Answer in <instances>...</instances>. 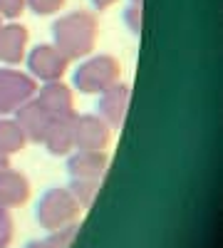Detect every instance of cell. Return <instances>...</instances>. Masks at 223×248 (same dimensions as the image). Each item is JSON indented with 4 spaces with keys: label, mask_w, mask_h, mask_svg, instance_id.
<instances>
[{
    "label": "cell",
    "mask_w": 223,
    "mask_h": 248,
    "mask_svg": "<svg viewBox=\"0 0 223 248\" xmlns=\"http://www.w3.org/2000/svg\"><path fill=\"white\" fill-rule=\"evenodd\" d=\"M25 3L35 15H57L67 0H25Z\"/></svg>",
    "instance_id": "17"
},
{
    "label": "cell",
    "mask_w": 223,
    "mask_h": 248,
    "mask_svg": "<svg viewBox=\"0 0 223 248\" xmlns=\"http://www.w3.org/2000/svg\"><path fill=\"white\" fill-rule=\"evenodd\" d=\"M132 3H141V0H132Z\"/></svg>",
    "instance_id": "23"
},
{
    "label": "cell",
    "mask_w": 223,
    "mask_h": 248,
    "mask_svg": "<svg viewBox=\"0 0 223 248\" xmlns=\"http://www.w3.org/2000/svg\"><path fill=\"white\" fill-rule=\"evenodd\" d=\"M114 3H117V0H92L94 10H107V8H112Z\"/></svg>",
    "instance_id": "21"
},
{
    "label": "cell",
    "mask_w": 223,
    "mask_h": 248,
    "mask_svg": "<svg viewBox=\"0 0 223 248\" xmlns=\"http://www.w3.org/2000/svg\"><path fill=\"white\" fill-rule=\"evenodd\" d=\"M99 35V20L89 10H72L52 23V45L62 52L70 62L85 60Z\"/></svg>",
    "instance_id": "1"
},
{
    "label": "cell",
    "mask_w": 223,
    "mask_h": 248,
    "mask_svg": "<svg viewBox=\"0 0 223 248\" xmlns=\"http://www.w3.org/2000/svg\"><path fill=\"white\" fill-rule=\"evenodd\" d=\"M79 203L74 201V196L67 191V186H55V189H47L37 201V223L40 229L45 231H59L65 226L77 223L79 218Z\"/></svg>",
    "instance_id": "3"
},
{
    "label": "cell",
    "mask_w": 223,
    "mask_h": 248,
    "mask_svg": "<svg viewBox=\"0 0 223 248\" xmlns=\"http://www.w3.org/2000/svg\"><path fill=\"white\" fill-rule=\"evenodd\" d=\"M74 124H77V112H62V114H50L47 132H45V149L55 156H67L74 149Z\"/></svg>",
    "instance_id": "7"
},
{
    "label": "cell",
    "mask_w": 223,
    "mask_h": 248,
    "mask_svg": "<svg viewBox=\"0 0 223 248\" xmlns=\"http://www.w3.org/2000/svg\"><path fill=\"white\" fill-rule=\"evenodd\" d=\"M28 40L30 32L20 23H5L0 25V62L8 67H15L28 55Z\"/></svg>",
    "instance_id": "9"
},
{
    "label": "cell",
    "mask_w": 223,
    "mask_h": 248,
    "mask_svg": "<svg viewBox=\"0 0 223 248\" xmlns=\"http://www.w3.org/2000/svg\"><path fill=\"white\" fill-rule=\"evenodd\" d=\"M0 25H3V17H0Z\"/></svg>",
    "instance_id": "24"
},
{
    "label": "cell",
    "mask_w": 223,
    "mask_h": 248,
    "mask_svg": "<svg viewBox=\"0 0 223 248\" xmlns=\"http://www.w3.org/2000/svg\"><path fill=\"white\" fill-rule=\"evenodd\" d=\"M35 99L40 102L47 114H62L74 109V97H72V87L65 85L62 79H55V82H43V87H37Z\"/></svg>",
    "instance_id": "13"
},
{
    "label": "cell",
    "mask_w": 223,
    "mask_h": 248,
    "mask_svg": "<svg viewBox=\"0 0 223 248\" xmlns=\"http://www.w3.org/2000/svg\"><path fill=\"white\" fill-rule=\"evenodd\" d=\"M37 94V79L15 67H0V117L15 114Z\"/></svg>",
    "instance_id": "4"
},
{
    "label": "cell",
    "mask_w": 223,
    "mask_h": 248,
    "mask_svg": "<svg viewBox=\"0 0 223 248\" xmlns=\"http://www.w3.org/2000/svg\"><path fill=\"white\" fill-rule=\"evenodd\" d=\"M8 167H10V156L0 152V171H3V169H8Z\"/></svg>",
    "instance_id": "22"
},
{
    "label": "cell",
    "mask_w": 223,
    "mask_h": 248,
    "mask_svg": "<svg viewBox=\"0 0 223 248\" xmlns=\"http://www.w3.org/2000/svg\"><path fill=\"white\" fill-rule=\"evenodd\" d=\"M77 231H79V226L72 223V226H65V229H59V231H50V236L43 238V241H30L25 248H70Z\"/></svg>",
    "instance_id": "16"
},
{
    "label": "cell",
    "mask_w": 223,
    "mask_h": 248,
    "mask_svg": "<svg viewBox=\"0 0 223 248\" xmlns=\"http://www.w3.org/2000/svg\"><path fill=\"white\" fill-rule=\"evenodd\" d=\"M112 144V127L99 114H77L74 124V149L107 152Z\"/></svg>",
    "instance_id": "6"
},
{
    "label": "cell",
    "mask_w": 223,
    "mask_h": 248,
    "mask_svg": "<svg viewBox=\"0 0 223 248\" xmlns=\"http://www.w3.org/2000/svg\"><path fill=\"white\" fill-rule=\"evenodd\" d=\"M28 10L25 0H0V17L3 20H17Z\"/></svg>",
    "instance_id": "19"
},
{
    "label": "cell",
    "mask_w": 223,
    "mask_h": 248,
    "mask_svg": "<svg viewBox=\"0 0 223 248\" xmlns=\"http://www.w3.org/2000/svg\"><path fill=\"white\" fill-rule=\"evenodd\" d=\"M28 144V137L23 134L20 124L15 119H8V117H0V152L13 156L17 152H23Z\"/></svg>",
    "instance_id": "14"
},
{
    "label": "cell",
    "mask_w": 223,
    "mask_h": 248,
    "mask_svg": "<svg viewBox=\"0 0 223 248\" xmlns=\"http://www.w3.org/2000/svg\"><path fill=\"white\" fill-rule=\"evenodd\" d=\"M121 79V65L112 55H94L82 60L72 72V87L82 94H99Z\"/></svg>",
    "instance_id": "2"
},
{
    "label": "cell",
    "mask_w": 223,
    "mask_h": 248,
    "mask_svg": "<svg viewBox=\"0 0 223 248\" xmlns=\"http://www.w3.org/2000/svg\"><path fill=\"white\" fill-rule=\"evenodd\" d=\"M99 186H102V179H72L67 191L74 196V201L79 203V209H89Z\"/></svg>",
    "instance_id": "15"
},
{
    "label": "cell",
    "mask_w": 223,
    "mask_h": 248,
    "mask_svg": "<svg viewBox=\"0 0 223 248\" xmlns=\"http://www.w3.org/2000/svg\"><path fill=\"white\" fill-rule=\"evenodd\" d=\"M124 23L132 32H141V3H132L127 10H124Z\"/></svg>",
    "instance_id": "20"
},
{
    "label": "cell",
    "mask_w": 223,
    "mask_h": 248,
    "mask_svg": "<svg viewBox=\"0 0 223 248\" xmlns=\"http://www.w3.org/2000/svg\"><path fill=\"white\" fill-rule=\"evenodd\" d=\"M30 181L23 171H15V169H3L0 171V206L5 209H20L30 201Z\"/></svg>",
    "instance_id": "11"
},
{
    "label": "cell",
    "mask_w": 223,
    "mask_h": 248,
    "mask_svg": "<svg viewBox=\"0 0 223 248\" xmlns=\"http://www.w3.org/2000/svg\"><path fill=\"white\" fill-rule=\"evenodd\" d=\"M13 233H15V223H13L10 209L0 206V248H8L13 243Z\"/></svg>",
    "instance_id": "18"
},
{
    "label": "cell",
    "mask_w": 223,
    "mask_h": 248,
    "mask_svg": "<svg viewBox=\"0 0 223 248\" xmlns=\"http://www.w3.org/2000/svg\"><path fill=\"white\" fill-rule=\"evenodd\" d=\"M107 167H109L107 152L77 149L74 154H67V174L72 179H102Z\"/></svg>",
    "instance_id": "10"
},
{
    "label": "cell",
    "mask_w": 223,
    "mask_h": 248,
    "mask_svg": "<svg viewBox=\"0 0 223 248\" xmlns=\"http://www.w3.org/2000/svg\"><path fill=\"white\" fill-rule=\"evenodd\" d=\"M25 62H28V75L32 79H40V82L62 79L67 67H70V60L59 52L52 43L50 45H35L25 55Z\"/></svg>",
    "instance_id": "5"
},
{
    "label": "cell",
    "mask_w": 223,
    "mask_h": 248,
    "mask_svg": "<svg viewBox=\"0 0 223 248\" xmlns=\"http://www.w3.org/2000/svg\"><path fill=\"white\" fill-rule=\"evenodd\" d=\"M15 122L20 124V129H23V134L28 137V141L43 144L45 132H47L50 114H47L43 107H40V102L32 97V99H28L25 105L15 112Z\"/></svg>",
    "instance_id": "12"
},
{
    "label": "cell",
    "mask_w": 223,
    "mask_h": 248,
    "mask_svg": "<svg viewBox=\"0 0 223 248\" xmlns=\"http://www.w3.org/2000/svg\"><path fill=\"white\" fill-rule=\"evenodd\" d=\"M129 94H132L129 85H124L121 79L99 92V102H97L99 117H102L112 129H119L121 124H124L127 107H129Z\"/></svg>",
    "instance_id": "8"
}]
</instances>
